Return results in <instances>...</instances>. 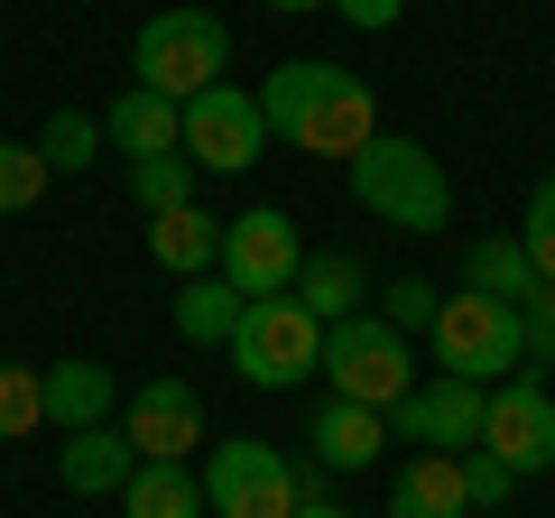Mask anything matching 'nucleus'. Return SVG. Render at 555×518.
Segmentation results:
<instances>
[{
	"instance_id": "18",
	"label": "nucleus",
	"mask_w": 555,
	"mask_h": 518,
	"mask_svg": "<svg viewBox=\"0 0 555 518\" xmlns=\"http://www.w3.org/2000/svg\"><path fill=\"white\" fill-rule=\"evenodd\" d=\"M389 518H473L463 500V454H416L389 491Z\"/></svg>"
},
{
	"instance_id": "30",
	"label": "nucleus",
	"mask_w": 555,
	"mask_h": 518,
	"mask_svg": "<svg viewBox=\"0 0 555 518\" xmlns=\"http://www.w3.org/2000/svg\"><path fill=\"white\" fill-rule=\"evenodd\" d=\"M463 500H473V509H500V500H509V463L473 444V454H463Z\"/></svg>"
},
{
	"instance_id": "3",
	"label": "nucleus",
	"mask_w": 555,
	"mask_h": 518,
	"mask_svg": "<svg viewBox=\"0 0 555 518\" xmlns=\"http://www.w3.org/2000/svg\"><path fill=\"white\" fill-rule=\"evenodd\" d=\"M426 342H436V371H444V379H473V389H500V371H518V361H528L518 306L473 297V287H463V297H436Z\"/></svg>"
},
{
	"instance_id": "4",
	"label": "nucleus",
	"mask_w": 555,
	"mask_h": 518,
	"mask_svg": "<svg viewBox=\"0 0 555 518\" xmlns=\"http://www.w3.org/2000/svg\"><path fill=\"white\" fill-rule=\"evenodd\" d=\"M222 352H232V371L250 379V389H297V379L324 371V324L306 315L297 297H250Z\"/></svg>"
},
{
	"instance_id": "28",
	"label": "nucleus",
	"mask_w": 555,
	"mask_h": 518,
	"mask_svg": "<svg viewBox=\"0 0 555 518\" xmlns=\"http://www.w3.org/2000/svg\"><path fill=\"white\" fill-rule=\"evenodd\" d=\"M518 334H528V361H537V371H555V287H546V279L518 297Z\"/></svg>"
},
{
	"instance_id": "16",
	"label": "nucleus",
	"mask_w": 555,
	"mask_h": 518,
	"mask_svg": "<svg viewBox=\"0 0 555 518\" xmlns=\"http://www.w3.org/2000/svg\"><path fill=\"white\" fill-rule=\"evenodd\" d=\"M306 444H315L324 472H361V463H379V444H389V417H379V407H352V399H324L315 426H306Z\"/></svg>"
},
{
	"instance_id": "14",
	"label": "nucleus",
	"mask_w": 555,
	"mask_h": 518,
	"mask_svg": "<svg viewBox=\"0 0 555 518\" xmlns=\"http://www.w3.org/2000/svg\"><path fill=\"white\" fill-rule=\"evenodd\" d=\"M102 140L130 148V167H139V158H167V148L185 140V102H167V93H149V83H130V93L102 112Z\"/></svg>"
},
{
	"instance_id": "19",
	"label": "nucleus",
	"mask_w": 555,
	"mask_h": 518,
	"mask_svg": "<svg viewBox=\"0 0 555 518\" xmlns=\"http://www.w3.org/2000/svg\"><path fill=\"white\" fill-rule=\"evenodd\" d=\"M112 371H102V361H56V371H47V417L65 426V436H75V426H112Z\"/></svg>"
},
{
	"instance_id": "7",
	"label": "nucleus",
	"mask_w": 555,
	"mask_h": 518,
	"mask_svg": "<svg viewBox=\"0 0 555 518\" xmlns=\"http://www.w3.org/2000/svg\"><path fill=\"white\" fill-rule=\"evenodd\" d=\"M204 509L214 518H297V463L259 436H232L204 454Z\"/></svg>"
},
{
	"instance_id": "25",
	"label": "nucleus",
	"mask_w": 555,
	"mask_h": 518,
	"mask_svg": "<svg viewBox=\"0 0 555 518\" xmlns=\"http://www.w3.org/2000/svg\"><path fill=\"white\" fill-rule=\"evenodd\" d=\"M102 148H112V140H102V120H93V112H56V120H47V140H38V158L56 167V177H83Z\"/></svg>"
},
{
	"instance_id": "15",
	"label": "nucleus",
	"mask_w": 555,
	"mask_h": 518,
	"mask_svg": "<svg viewBox=\"0 0 555 518\" xmlns=\"http://www.w3.org/2000/svg\"><path fill=\"white\" fill-rule=\"evenodd\" d=\"M287 297H297L315 324L371 315V269H361L352 250H306V269H297V287H287Z\"/></svg>"
},
{
	"instance_id": "11",
	"label": "nucleus",
	"mask_w": 555,
	"mask_h": 518,
	"mask_svg": "<svg viewBox=\"0 0 555 518\" xmlns=\"http://www.w3.org/2000/svg\"><path fill=\"white\" fill-rule=\"evenodd\" d=\"M389 436H408L416 454H473L481 444V389L473 379H416L408 399L389 407Z\"/></svg>"
},
{
	"instance_id": "6",
	"label": "nucleus",
	"mask_w": 555,
	"mask_h": 518,
	"mask_svg": "<svg viewBox=\"0 0 555 518\" xmlns=\"http://www.w3.org/2000/svg\"><path fill=\"white\" fill-rule=\"evenodd\" d=\"M324 379H334V399L379 407V417H389V407L416 389L408 334H398V324H379V315H343V324H324Z\"/></svg>"
},
{
	"instance_id": "2",
	"label": "nucleus",
	"mask_w": 555,
	"mask_h": 518,
	"mask_svg": "<svg viewBox=\"0 0 555 518\" xmlns=\"http://www.w3.org/2000/svg\"><path fill=\"white\" fill-rule=\"evenodd\" d=\"M352 204L371 222H389V232H444V222H454V177L436 167L426 140L379 130V140L352 158Z\"/></svg>"
},
{
	"instance_id": "29",
	"label": "nucleus",
	"mask_w": 555,
	"mask_h": 518,
	"mask_svg": "<svg viewBox=\"0 0 555 518\" xmlns=\"http://www.w3.org/2000/svg\"><path fill=\"white\" fill-rule=\"evenodd\" d=\"M379 324H398V334H416V324H436V287H426V279H398L389 297H379Z\"/></svg>"
},
{
	"instance_id": "21",
	"label": "nucleus",
	"mask_w": 555,
	"mask_h": 518,
	"mask_svg": "<svg viewBox=\"0 0 555 518\" xmlns=\"http://www.w3.org/2000/svg\"><path fill=\"white\" fill-rule=\"evenodd\" d=\"M120 500H130V518H204V481L185 463H139Z\"/></svg>"
},
{
	"instance_id": "26",
	"label": "nucleus",
	"mask_w": 555,
	"mask_h": 518,
	"mask_svg": "<svg viewBox=\"0 0 555 518\" xmlns=\"http://www.w3.org/2000/svg\"><path fill=\"white\" fill-rule=\"evenodd\" d=\"M47 177H56V167H47L28 140H0V213H28V204L47 195Z\"/></svg>"
},
{
	"instance_id": "8",
	"label": "nucleus",
	"mask_w": 555,
	"mask_h": 518,
	"mask_svg": "<svg viewBox=\"0 0 555 518\" xmlns=\"http://www.w3.org/2000/svg\"><path fill=\"white\" fill-rule=\"evenodd\" d=\"M222 279L241 287V297H287L306 269V232L297 213H278V204H250V213L222 222V259H214Z\"/></svg>"
},
{
	"instance_id": "22",
	"label": "nucleus",
	"mask_w": 555,
	"mask_h": 518,
	"mask_svg": "<svg viewBox=\"0 0 555 518\" xmlns=\"http://www.w3.org/2000/svg\"><path fill=\"white\" fill-rule=\"evenodd\" d=\"M463 279H473V297H500V306H518L537 287V269H528V250H518V232L509 241H473V250H463Z\"/></svg>"
},
{
	"instance_id": "10",
	"label": "nucleus",
	"mask_w": 555,
	"mask_h": 518,
	"mask_svg": "<svg viewBox=\"0 0 555 518\" xmlns=\"http://www.w3.org/2000/svg\"><path fill=\"white\" fill-rule=\"evenodd\" d=\"M185 158L214 167V177H241V167L269 148V120H259V93H232V83H204L195 102H185Z\"/></svg>"
},
{
	"instance_id": "5",
	"label": "nucleus",
	"mask_w": 555,
	"mask_h": 518,
	"mask_svg": "<svg viewBox=\"0 0 555 518\" xmlns=\"http://www.w3.org/2000/svg\"><path fill=\"white\" fill-rule=\"evenodd\" d=\"M130 65H139V83H149V93L195 102L204 83H222V65H232V28H222L214 10H158V20L139 28Z\"/></svg>"
},
{
	"instance_id": "24",
	"label": "nucleus",
	"mask_w": 555,
	"mask_h": 518,
	"mask_svg": "<svg viewBox=\"0 0 555 518\" xmlns=\"http://www.w3.org/2000/svg\"><path fill=\"white\" fill-rule=\"evenodd\" d=\"M47 426V371H28V361H0V444H20Z\"/></svg>"
},
{
	"instance_id": "9",
	"label": "nucleus",
	"mask_w": 555,
	"mask_h": 518,
	"mask_svg": "<svg viewBox=\"0 0 555 518\" xmlns=\"http://www.w3.org/2000/svg\"><path fill=\"white\" fill-rule=\"evenodd\" d=\"M481 454L509 463V481L555 472V399H546V379H537V371L481 389Z\"/></svg>"
},
{
	"instance_id": "33",
	"label": "nucleus",
	"mask_w": 555,
	"mask_h": 518,
	"mask_svg": "<svg viewBox=\"0 0 555 518\" xmlns=\"http://www.w3.org/2000/svg\"><path fill=\"white\" fill-rule=\"evenodd\" d=\"M269 10H334V0H269Z\"/></svg>"
},
{
	"instance_id": "31",
	"label": "nucleus",
	"mask_w": 555,
	"mask_h": 518,
	"mask_svg": "<svg viewBox=\"0 0 555 518\" xmlns=\"http://www.w3.org/2000/svg\"><path fill=\"white\" fill-rule=\"evenodd\" d=\"M334 10H343L352 28H371V38H389V28L408 20V0H334Z\"/></svg>"
},
{
	"instance_id": "27",
	"label": "nucleus",
	"mask_w": 555,
	"mask_h": 518,
	"mask_svg": "<svg viewBox=\"0 0 555 518\" xmlns=\"http://www.w3.org/2000/svg\"><path fill=\"white\" fill-rule=\"evenodd\" d=\"M518 250H528V269L555 287V177L537 185V195H528V213H518Z\"/></svg>"
},
{
	"instance_id": "20",
	"label": "nucleus",
	"mask_w": 555,
	"mask_h": 518,
	"mask_svg": "<svg viewBox=\"0 0 555 518\" xmlns=\"http://www.w3.org/2000/svg\"><path fill=\"white\" fill-rule=\"evenodd\" d=\"M241 306H250V297H241L222 269H204V279H185V287H177V334H185V342H232Z\"/></svg>"
},
{
	"instance_id": "32",
	"label": "nucleus",
	"mask_w": 555,
	"mask_h": 518,
	"mask_svg": "<svg viewBox=\"0 0 555 518\" xmlns=\"http://www.w3.org/2000/svg\"><path fill=\"white\" fill-rule=\"evenodd\" d=\"M297 518H343V509H334V500H306V509H297Z\"/></svg>"
},
{
	"instance_id": "23",
	"label": "nucleus",
	"mask_w": 555,
	"mask_h": 518,
	"mask_svg": "<svg viewBox=\"0 0 555 518\" xmlns=\"http://www.w3.org/2000/svg\"><path fill=\"white\" fill-rule=\"evenodd\" d=\"M130 204H139V213H177V204H195V158H185V148L139 158L130 167Z\"/></svg>"
},
{
	"instance_id": "12",
	"label": "nucleus",
	"mask_w": 555,
	"mask_h": 518,
	"mask_svg": "<svg viewBox=\"0 0 555 518\" xmlns=\"http://www.w3.org/2000/svg\"><path fill=\"white\" fill-rule=\"evenodd\" d=\"M120 436H130L139 463H185L204 444L195 389H185V379H139V389H130V426H120Z\"/></svg>"
},
{
	"instance_id": "1",
	"label": "nucleus",
	"mask_w": 555,
	"mask_h": 518,
	"mask_svg": "<svg viewBox=\"0 0 555 518\" xmlns=\"http://www.w3.org/2000/svg\"><path fill=\"white\" fill-rule=\"evenodd\" d=\"M259 120H269L287 148H306V158L352 167L361 148L379 140V93L361 75H343V65H324V56H297V65H278V75L259 83Z\"/></svg>"
},
{
	"instance_id": "17",
	"label": "nucleus",
	"mask_w": 555,
	"mask_h": 518,
	"mask_svg": "<svg viewBox=\"0 0 555 518\" xmlns=\"http://www.w3.org/2000/svg\"><path fill=\"white\" fill-rule=\"evenodd\" d=\"M149 259H158V269H177V279H204V269L222 259V222L204 213V204L149 213Z\"/></svg>"
},
{
	"instance_id": "13",
	"label": "nucleus",
	"mask_w": 555,
	"mask_h": 518,
	"mask_svg": "<svg viewBox=\"0 0 555 518\" xmlns=\"http://www.w3.org/2000/svg\"><path fill=\"white\" fill-rule=\"evenodd\" d=\"M130 472H139V454H130V436H120V426H75V436L56 444V481H65L75 500L120 491Z\"/></svg>"
}]
</instances>
